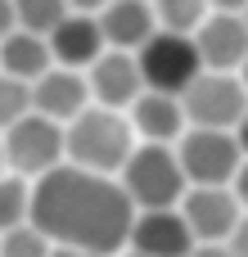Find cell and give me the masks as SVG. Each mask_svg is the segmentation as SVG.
<instances>
[{
	"mask_svg": "<svg viewBox=\"0 0 248 257\" xmlns=\"http://www.w3.org/2000/svg\"><path fill=\"white\" fill-rule=\"evenodd\" d=\"M54 239L41 230V226H32V221H23V226H14V230H5V239H0V257H50Z\"/></svg>",
	"mask_w": 248,
	"mask_h": 257,
	"instance_id": "18",
	"label": "cell"
},
{
	"mask_svg": "<svg viewBox=\"0 0 248 257\" xmlns=\"http://www.w3.org/2000/svg\"><path fill=\"white\" fill-rule=\"evenodd\" d=\"M190 117H185V104H181V95H163V90H145L140 99H136V126H140V136L145 140H176L181 136V126H185Z\"/></svg>",
	"mask_w": 248,
	"mask_h": 257,
	"instance_id": "16",
	"label": "cell"
},
{
	"mask_svg": "<svg viewBox=\"0 0 248 257\" xmlns=\"http://www.w3.org/2000/svg\"><path fill=\"white\" fill-rule=\"evenodd\" d=\"M50 257H95V253H81V248H59V253H50Z\"/></svg>",
	"mask_w": 248,
	"mask_h": 257,
	"instance_id": "29",
	"label": "cell"
},
{
	"mask_svg": "<svg viewBox=\"0 0 248 257\" xmlns=\"http://www.w3.org/2000/svg\"><path fill=\"white\" fill-rule=\"evenodd\" d=\"M86 99H90V81H81L72 68H50L32 86V108L54 122H72L86 108Z\"/></svg>",
	"mask_w": 248,
	"mask_h": 257,
	"instance_id": "12",
	"label": "cell"
},
{
	"mask_svg": "<svg viewBox=\"0 0 248 257\" xmlns=\"http://www.w3.org/2000/svg\"><path fill=\"white\" fill-rule=\"evenodd\" d=\"M194 41H199L203 68H212V72L244 68V59H248V18H239L235 9H221L217 18H208V23L194 27Z\"/></svg>",
	"mask_w": 248,
	"mask_h": 257,
	"instance_id": "10",
	"label": "cell"
},
{
	"mask_svg": "<svg viewBox=\"0 0 248 257\" xmlns=\"http://www.w3.org/2000/svg\"><path fill=\"white\" fill-rule=\"evenodd\" d=\"M5 163H9V158H5V145H0V167H5Z\"/></svg>",
	"mask_w": 248,
	"mask_h": 257,
	"instance_id": "30",
	"label": "cell"
},
{
	"mask_svg": "<svg viewBox=\"0 0 248 257\" xmlns=\"http://www.w3.org/2000/svg\"><path fill=\"white\" fill-rule=\"evenodd\" d=\"M63 154H68V136L45 113H27L14 126H5V158L23 176H45L50 167H59Z\"/></svg>",
	"mask_w": 248,
	"mask_h": 257,
	"instance_id": "5",
	"label": "cell"
},
{
	"mask_svg": "<svg viewBox=\"0 0 248 257\" xmlns=\"http://www.w3.org/2000/svg\"><path fill=\"white\" fill-rule=\"evenodd\" d=\"M185 104V117L194 126H217V131H230L239 126V117L248 113V86L226 77V72H199L194 86L181 95Z\"/></svg>",
	"mask_w": 248,
	"mask_h": 257,
	"instance_id": "7",
	"label": "cell"
},
{
	"mask_svg": "<svg viewBox=\"0 0 248 257\" xmlns=\"http://www.w3.org/2000/svg\"><path fill=\"white\" fill-rule=\"evenodd\" d=\"M136 63H140L145 90H163V95H185L194 86V77L203 72L199 41L190 32H172V27H158L136 50Z\"/></svg>",
	"mask_w": 248,
	"mask_h": 257,
	"instance_id": "2",
	"label": "cell"
},
{
	"mask_svg": "<svg viewBox=\"0 0 248 257\" xmlns=\"http://www.w3.org/2000/svg\"><path fill=\"white\" fill-rule=\"evenodd\" d=\"M63 136H68V158L77 167L108 176V172H122V163L131 158V126L108 108H81Z\"/></svg>",
	"mask_w": 248,
	"mask_h": 257,
	"instance_id": "3",
	"label": "cell"
},
{
	"mask_svg": "<svg viewBox=\"0 0 248 257\" xmlns=\"http://www.w3.org/2000/svg\"><path fill=\"white\" fill-rule=\"evenodd\" d=\"M244 86H248V59H244Z\"/></svg>",
	"mask_w": 248,
	"mask_h": 257,
	"instance_id": "31",
	"label": "cell"
},
{
	"mask_svg": "<svg viewBox=\"0 0 248 257\" xmlns=\"http://www.w3.org/2000/svg\"><path fill=\"white\" fill-rule=\"evenodd\" d=\"M136 257H145V253H136Z\"/></svg>",
	"mask_w": 248,
	"mask_h": 257,
	"instance_id": "33",
	"label": "cell"
},
{
	"mask_svg": "<svg viewBox=\"0 0 248 257\" xmlns=\"http://www.w3.org/2000/svg\"><path fill=\"white\" fill-rule=\"evenodd\" d=\"M176 154H181V167H185V176H190L194 185H226V181H235L239 158H244L239 136L217 131V126H194V131H185Z\"/></svg>",
	"mask_w": 248,
	"mask_h": 257,
	"instance_id": "6",
	"label": "cell"
},
{
	"mask_svg": "<svg viewBox=\"0 0 248 257\" xmlns=\"http://www.w3.org/2000/svg\"><path fill=\"white\" fill-rule=\"evenodd\" d=\"M99 27L113 50H140L158 32V14L149 0H108L99 9Z\"/></svg>",
	"mask_w": 248,
	"mask_h": 257,
	"instance_id": "13",
	"label": "cell"
},
{
	"mask_svg": "<svg viewBox=\"0 0 248 257\" xmlns=\"http://www.w3.org/2000/svg\"><path fill=\"white\" fill-rule=\"evenodd\" d=\"M14 27H18V9H14V0H0V41H5Z\"/></svg>",
	"mask_w": 248,
	"mask_h": 257,
	"instance_id": "22",
	"label": "cell"
},
{
	"mask_svg": "<svg viewBox=\"0 0 248 257\" xmlns=\"http://www.w3.org/2000/svg\"><path fill=\"white\" fill-rule=\"evenodd\" d=\"M235 194H239V203L248 208V163H239V172H235Z\"/></svg>",
	"mask_w": 248,
	"mask_h": 257,
	"instance_id": "25",
	"label": "cell"
},
{
	"mask_svg": "<svg viewBox=\"0 0 248 257\" xmlns=\"http://www.w3.org/2000/svg\"><path fill=\"white\" fill-rule=\"evenodd\" d=\"M50 50H54V59L63 63V68H86V63H95L99 54H104V27H99V18H90V14H68L54 32H50Z\"/></svg>",
	"mask_w": 248,
	"mask_h": 257,
	"instance_id": "14",
	"label": "cell"
},
{
	"mask_svg": "<svg viewBox=\"0 0 248 257\" xmlns=\"http://www.w3.org/2000/svg\"><path fill=\"white\" fill-rule=\"evenodd\" d=\"M14 9H18V27L41 32V36H50L68 18V0H14Z\"/></svg>",
	"mask_w": 248,
	"mask_h": 257,
	"instance_id": "17",
	"label": "cell"
},
{
	"mask_svg": "<svg viewBox=\"0 0 248 257\" xmlns=\"http://www.w3.org/2000/svg\"><path fill=\"white\" fill-rule=\"evenodd\" d=\"M32 226H41L59 248H81L95 257H113L131 244L136 203L122 181H108L90 167H50L32 190Z\"/></svg>",
	"mask_w": 248,
	"mask_h": 257,
	"instance_id": "1",
	"label": "cell"
},
{
	"mask_svg": "<svg viewBox=\"0 0 248 257\" xmlns=\"http://www.w3.org/2000/svg\"><path fill=\"white\" fill-rule=\"evenodd\" d=\"M185 185L190 176L181 167V154H172L163 140L131 149V158L122 163V190L136 208H172L176 199H185Z\"/></svg>",
	"mask_w": 248,
	"mask_h": 257,
	"instance_id": "4",
	"label": "cell"
},
{
	"mask_svg": "<svg viewBox=\"0 0 248 257\" xmlns=\"http://www.w3.org/2000/svg\"><path fill=\"white\" fill-rule=\"evenodd\" d=\"M203 5H208V0H154V14H158V27L194 32V27L203 23Z\"/></svg>",
	"mask_w": 248,
	"mask_h": 257,
	"instance_id": "20",
	"label": "cell"
},
{
	"mask_svg": "<svg viewBox=\"0 0 248 257\" xmlns=\"http://www.w3.org/2000/svg\"><path fill=\"white\" fill-rule=\"evenodd\" d=\"M230 248H235V257H248V217H239V226L230 235Z\"/></svg>",
	"mask_w": 248,
	"mask_h": 257,
	"instance_id": "23",
	"label": "cell"
},
{
	"mask_svg": "<svg viewBox=\"0 0 248 257\" xmlns=\"http://www.w3.org/2000/svg\"><path fill=\"white\" fill-rule=\"evenodd\" d=\"M235 136H239V149H244V154H248V113H244V117H239V126H235Z\"/></svg>",
	"mask_w": 248,
	"mask_h": 257,
	"instance_id": "27",
	"label": "cell"
},
{
	"mask_svg": "<svg viewBox=\"0 0 248 257\" xmlns=\"http://www.w3.org/2000/svg\"><path fill=\"white\" fill-rule=\"evenodd\" d=\"M131 244L145 257H190L199 239H194L185 212H176V208H140V217L131 221Z\"/></svg>",
	"mask_w": 248,
	"mask_h": 257,
	"instance_id": "9",
	"label": "cell"
},
{
	"mask_svg": "<svg viewBox=\"0 0 248 257\" xmlns=\"http://www.w3.org/2000/svg\"><path fill=\"white\" fill-rule=\"evenodd\" d=\"M181 212H185V221H190L199 244H221L239 226V194L226 190V185H194L185 194Z\"/></svg>",
	"mask_w": 248,
	"mask_h": 257,
	"instance_id": "8",
	"label": "cell"
},
{
	"mask_svg": "<svg viewBox=\"0 0 248 257\" xmlns=\"http://www.w3.org/2000/svg\"><path fill=\"white\" fill-rule=\"evenodd\" d=\"M68 5H72V9H81V14H95V9H104L108 0H68Z\"/></svg>",
	"mask_w": 248,
	"mask_h": 257,
	"instance_id": "26",
	"label": "cell"
},
{
	"mask_svg": "<svg viewBox=\"0 0 248 257\" xmlns=\"http://www.w3.org/2000/svg\"><path fill=\"white\" fill-rule=\"evenodd\" d=\"M32 113V86L23 77H0V126H14L18 117Z\"/></svg>",
	"mask_w": 248,
	"mask_h": 257,
	"instance_id": "21",
	"label": "cell"
},
{
	"mask_svg": "<svg viewBox=\"0 0 248 257\" xmlns=\"http://www.w3.org/2000/svg\"><path fill=\"white\" fill-rule=\"evenodd\" d=\"M212 5H217V9H244L248 0H212Z\"/></svg>",
	"mask_w": 248,
	"mask_h": 257,
	"instance_id": "28",
	"label": "cell"
},
{
	"mask_svg": "<svg viewBox=\"0 0 248 257\" xmlns=\"http://www.w3.org/2000/svg\"><path fill=\"white\" fill-rule=\"evenodd\" d=\"M32 217V194L18 176H0V235Z\"/></svg>",
	"mask_w": 248,
	"mask_h": 257,
	"instance_id": "19",
	"label": "cell"
},
{
	"mask_svg": "<svg viewBox=\"0 0 248 257\" xmlns=\"http://www.w3.org/2000/svg\"><path fill=\"white\" fill-rule=\"evenodd\" d=\"M244 18H248V5H244Z\"/></svg>",
	"mask_w": 248,
	"mask_h": 257,
	"instance_id": "32",
	"label": "cell"
},
{
	"mask_svg": "<svg viewBox=\"0 0 248 257\" xmlns=\"http://www.w3.org/2000/svg\"><path fill=\"white\" fill-rule=\"evenodd\" d=\"M90 95L104 108L136 104L145 95V77H140V63L131 59V50H108L90 63Z\"/></svg>",
	"mask_w": 248,
	"mask_h": 257,
	"instance_id": "11",
	"label": "cell"
},
{
	"mask_svg": "<svg viewBox=\"0 0 248 257\" xmlns=\"http://www.w3.org/2000/svg\"><path fill=\"white\" fill-rule=\"evenodd\" d=\"M54 63V50H50V36L41 32H27V27H14L5 41H0V68L9 77H23V81H36L45 77Z\"/></svg>",
	"mask_w": 248,
	"mask_h": 257,
	"instance_id": "15",
	"label": "cell"
},
{
	"mask_svg": "<svg viewBox=\"0 0 248 257\" xmlns=\"http://www.w3.org/2000/svg\"><path fill=\"white\" fill-rule=\"evenodd\" d=\"M190 257H235V248L230 244H194Z\"/></svg>",
	"mask_w": 248,
	"mask_h": 257,
	"instance_id": "24",
	"label": "cell"
}]
</instances>
